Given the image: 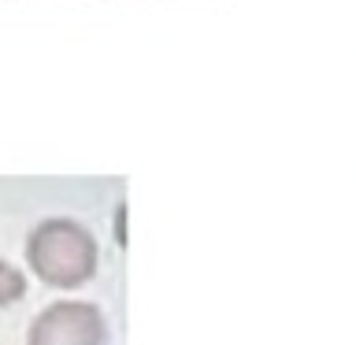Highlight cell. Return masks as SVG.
<instances>
[{
    "label": "cell",
    "mask_w": 356,
    "mask_h": 345,
    "mask_svg": "<svg viewBox=\"0 0 356 345\" xmlns=\"http://www.w3.org/2000/svg\"><path fill=\"white\" fill-rule=\"evenodd\" d=\"M26 260L49 286H82L97 271V241L74 219H44L26 238Z\"/></svg>",
    "instance_id": "1"
},
{
    "label": "cell",
    "mask_w": 356,
    "mask_h": 345,
    "mask_svg": "<svg viewBox=\"0 0 356 345\" xmlns=\"http://www.w3.org/2000/svg\"><path fill=\"white\" fill-rule=\"evenodd\" d=\"M104 342V319L93 305H52L44 308L30 327V345H100Z\"/></svg>",
    "instance_id": "2"
},
{
    "label": "cell",
    "mask_w": 356,
    "mask_h": 345,
    "mask_svg": "<svg viewBox=\"0 0 356 345\" xmlns=\"http://www.w3.org/2000/svg\"><path fill=\"white\" fill-rule=\"evenodd\" d=\"M22 294H26V278H22L11 264L0 260V308L11 305V300H19Z\"/></svg>",
    "instance_id": "3"
}]
</instances>
